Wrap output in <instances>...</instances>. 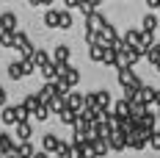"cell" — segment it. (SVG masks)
<instances>
[{"instance_id":"obj_1","label":"cell","mask_w":160,"mask_h":158,"mask_svg":"<svg viewBox=\"0 0 160 158\" xmlns=\"http://www.w3.org/2000/svg\"><path fill=\"white\" fill-rule=\"evenodd\" d=\"M116 78H119V86H122V89H130V86H135V83L141 80L135 72H132V69H130V67H122V69H116Z\"/></svg>"},{"instance_id":"obj_2","label":"cell","mask_w":160,"mask_h":158,"mask_svg":"<svg viewBox=\"0 0 160 158\" xmlns=\"http://www.w3.org/2000/svg\"><path fill=\"white\" fill-rule=\"evenodd\" d=\"M58 80H64V83L69 86V89H75V86L80 83V69H75V67H69V64H66V67H64V72H61V78H58Z\"/></svg>"},{"instance_id":"obj_3","label":"cell","mask_w":160,"mask_h":158,"mask_svg":"<svg viewBox=\"0 0 160 158\" xmlns=\"http://www.w3.org/2000/svg\"><path fill=\"white\" fill-rule=\"evenodd\" d=\"M122 39H124V47H141V39H144V33L138 31V28H130L127 33H124V36H122Z\"/></svg>"},{"instance_id":"obj_4","label":"cell","mask_w":160,"mask_h":158,"mask_svg":"<svg viewBox=\"0 0 160 158\" xmlns=\"http://www.w3.org/2000/svg\"><path fill=\"white\" fill-rule=\"evenodd\" d=\"M58 144H61V139L55 136V133H44V139H42V153H58Z\"/></svg>"},{"instance_id":"obj_5","label":"cell","mask_w":160,"mask_h":158,"mask_svg":"<svg viewBox=\"0 0 160 158\" xmlns=\"http://www.w3.org/2000/svg\"><path fill=\"white\" fill-rule=\"evenodd\" d=\"M66 106L72 111H78V114H83V108H86V95H80V92H72V95L66 97Z\"/></svg>"},{"instance_id":"obj_6","label":"cell","mask_w":160,"mask_h":158,"mask_svg":"<svg viewBox=\"0 0 160 158\" xmlns=\"http://www.w3.org/2000/svg\"><path fill=\"white\" fill-rule=\"evenodd\" d=\"M14 150H17V144H14V139H11V133H0V158L11 155Z\"/></svg>"},{"instance_id":"obj_7","label":"cell","mask_w":160,"mask_h":158,"mask_svg":"<svg viewBox=\"0 0 160 158\" xmlns=\"http://www.w3.org/2000/svg\"><path fill=\"white\" fill-rule=\"evenodd\" d=\"M108 19L99 14V11H94V14L86 17V31H102V25H105Z\"/></svg>"},{"instance_id":"obj_8","label":"cell","mask_w":160,"mask_h":158,"mask_svg":"<svg viewBox=\"0 0 160 158\" xmlns=\"http://www.w3.org/2000/svg\"><path fill=\"white\" fill-rule=\"evenodd\" d=\"M108 144H111V150H113V153L124 150V147H127V133H124V130H116L111 139H108Z\"/></svg>"},{"instance_id":"obj_9","label":"cell","mask_w":160,"mask_h":158,"mask_svg":"<svg viewBox=\"0 0 160 158\" xmlns=\"http://www.w3.org/2000/svg\"><path fill=\"white\" fill-rule=\"evenodd\" d=\"M0 25H3V31L17 33V14L14 11H3V14H0Z\"/></svg>"},{"instance_id":"obj_10","label":"cell","mask_w":160,"mask_h":158,"mask_svg":"<svg viewBox=\"0 0 160 158\" xmlns=\"http://www.w3.org/2000/svg\"><path fill=\"white\" fill-rule=\"evenodd\" d=\"M130 111H132V106H130L124 97H122L119 103H113V114H116L119 119H130Z\"/></svg>"},{"instance_id":"obj_11","label":"cell","mask_w":160,"mask_h":158,"mask_svg":"<svg viewBox=\"0 0 160 158\" xmlns=\"http://www.w3.org/2000/svg\"><path fill=\"white\" fill-rule=\"evenodd\" d=\"M14 133H17V139L25 144V142H31V136H33V125H31V122H22V125L14 128Z\"/></svg>"},{"instance_id":"obj_12","label":"cell","mask_w":160,"mask_h":158,"mask_svg":"<svg viewBox=\"0 0 160 158\" xmlns=\"http://www.w3.org/2000/svg\"><path fill=\"white\" fill-rule=\"evenodd\" d=\"M69 56H72V50L66 45H55V53H52V61L55 64H69Z\"/></svg>"},{"instance_id":"obj_13","label":"cell","mask_w":160,"mask_h":158,"mask_svg":"<svg viewBox=\"0 0 160 158\" xmlns=\"http://www.w3.org/2000/svg\"><path fill=\"white\" fill-rule=\"evenodd\" d=\"M94 95H97V108L99 111H111V92H108V89H99Z\"/></svg>"},{"instance_id":"obj_14","label":"cell","mask_w":160,"mask_h":158,"mask_svg":"<svg viewBox=\"0 0 160 158\" xmlns=\"http://www.w3.org/2000/svg\"><path fill=\"white\" fill-rule=\"evenodd\" d=\"M22 108L28 111V114H36V111L42 108V100H39V95H28L25 100H22Z\"/></svg>"},{"instance_id":"obj_15","label":"cell","mask_w":160,"mask_h":158,"mask_svg":"<svg viewBox=\"0 0 160 158\" xmlns=\"http://www.w3.org/2000/svg\"><path fill=\"white\" fill-rule=\"evenodd\" d=\"M58 119H61L64 125H72V128H75V122H78V119H80V114H78V111H72V108H69V106H66V108L61 111V114H58Z\"/></svg>"},{"instance_id":"obj_16","label":"cell","mask_w":160,"mask_h":158,"mask_svg":"<svg viewBox=\"0 0 160 158\" xmlns=\"http://www.w3.org/2000/svg\"><path fill=\"white\" fill-rule=\"evenodd\" d=\"M31 61L36 64V67H39V69H44V67H47V64H50V56H47V50L36 47V53H33V58H31Z\"/></svg>"},{"instance_id":"obj_17","label":"cell","mask_w":160,"mask_h":158,"mask_svg":"<svg viewBox=\"0 0 160 158\" xmlns=\"http://www.w3.org/2000/svg\"><path fill=\"white\" fill-rule=\"evenodd\" d=\"M91 144H94V153H97V158L108 155V150H111V144H108V139H91Z\"/></svg>"},{"instance_id":"obj_18","label":"cell","mask_w":160,"mask_h":158,"mask_svg":"<svg viewBox=\"0 0 160 158\" xmlns=\"http://www.w3.org/2000/svg\"><path fill=\"white\" fill-rule=\"evenodd\" d=\"M102 64H105V67H116V69H119V50L108 47V50H105V58H102Z\"/></svg>"},{"instance_id":"obj_19","label":"cell","mask_w":160,"mask_h":158,"mask_svg":"<svg viewBox=\"0 0 160 158\" xmlns=\"http://www.w3.org/2000/svg\"><path fill=\"white\" fill-rule=\"evenodd\" d=\"M0 119H3L6 125H14V128H17V114H14V106H6V108H3V114H0Z\"/></svg>"},{"instance_id":"obj_20","label":"cell","mask_w":160,"mask_h":158,"mask_svg":"<svg viewBox=\"0 0 160 158\" xmlns=\"http://www.w3.org/2000/svg\"><path fill=\"white\" fill-rule=\"evenodd\" d=\"M155 28H158V17H155V14H146L141 31H144V33H155Z\"/></svg>"},{"instance_id":"obj_21","label":"cell","mask_w":160,"mask_h":158,"mask_svg":"<svg viewBox=\"0 0 160 158\" xmlns=\"http://www.w3.org/2000/svg\"><path fill=\"white\" fill-rule=\"evenodd\" d=\"M44 25H47V28H58V8H47V14H44Z\"/></svg>"},{"instance_id":"obj_22","label":"cell","mask_w":160,"mask_h":158,"mask_svg":"<svg viewBox=\"0 0 160 158\" xmlns=\"http://www.w3.org/2000/svg\"><path fill=\"white\" fill-rule=\"evenodd\" d=\"M8 78H11V80L25 78V75H22V64H19V61H11V64H8Z\"/></svg>"},{"instance_id":"obj_23","label":"cell","mask_w":160,"mask_h":158,"mask_svg":"<svg viewBox=\"0 0 160 158\" xmlns=\"http://www.w3.org/2000/svg\"><path fill=\"white\" fill-rule=\"evenodd\" d=\"M105 50H108V47H102V45H91V47H88L91 61H102V58H105Z\"/></svg>"},{"instance_id":"obj_24","label":"cell","mask_w":160,"mask_h":158,"mask_svg":"<svg viewBox=\"0 0 160 158\" xmlns=\"http://www.w3.org/2000/svg\"><path fill=\"white\" fill-rule=\"evenodd\" d=\"M58 28H72V14H69L66 8L58 11Z\"/></svg>"},{"instance_id":"obj_25","label":"cell","mask_w":160,"mask_h":158,"mask_svg":"<svg viewBox=\"0 0 160 158\" xmlns=\"http://www.w3.org/2000/svg\"><path fill=\"white\" fill-rule=\"evenodd\" d=\"M17 153H19V158H33V155H36V150H33V144H31V142L19 144V147H17Z\"/></svg>"},{"instance_id":"obj_26","label":"cell","mask_w":160,"mask_h":158,"mask_svg":"<svg viewBox=\"0 0 160 158\" xmlns=\"http://www.w3.org/2000/svg\"><path fill=\"white\" fill-rule=\"evenodd\" d=\"M80 155H83V158H97V153H94V144H91V139L80 144Z\"/></svg>"},{"instance_id":"obj_27","label":"cell","mask_w":160,"mask_h":158,"mask_svg":"<svg viewBox=\"0 0 160 158\" xmlns=\"http://www.w3.org/2000/svg\"><path fill=\"white\" fill-rule=\"evenodd\" d=\"M0 47H14V33L11 31H0Z\"/></svg>"},{"instance_id":"obj_28","label":"cell","mask_w":160,"mask_h":158,"mask_svg":"<svg viewBox=\"0 0 160 158\" xmlns=\"http://www.w3.org/2000/svg\"><path fill=\"white\" fill-rule=\"evenodd\" d=\"M14 114H17V125H22V122H28V119H31V114L22 108V106H14Z\"/></svg>"},{"instance_id":"obj_29","label":"cell","mask_w":160,"mask_h":158,"mask_svg":"<svg viewBox=\"0 0 160 158\" xmlns=\"http://www.w3.org/2000/svg\"><path fill=\"white\" fill-rule=\"evenodd\" d=\"M22 64V75H33V72H36V64L31 61V58H25V61H19Z\"/></svg>"},{"instance_id":"obj_30","label":"cell","mask_w":160,"mask_h":158,"mask_svg":"<svg viewBox=\"0 0 160 158\" xmlns=\"http://www.w3.org/2000/svg\"><path fill=\"white\" fill-rule=\"evenodd\" d=\"M149 147H152V150H160V130H152V136H149Z\"/></svg>"},{"instance_id":"obj_31","label":"cell","mask_w":160,"mask_h":158,"mask_svg":"<svg viewBox=\"0 0 160 158\" xmlns=\"http://www.w3.org/2000/svg\"><path fill=\"white\" fill-rule=\"evenodd\" d=\"M80 11H83L86 17H88V14H94V11H97V3H80Z\"/></svg>"},{"instance_id":"obj_32","label":"cell","mask_w":160,"mask_h":158,"mask_svg":"<svg viewBox=\"0 0 160 158\" xmlns=\"http://www.w3.org/2000/svg\"><path fill=\"white\" fill-rule=\"evenodd\" d=\"M33 117H36V119H39V122H44V119H47V117H50V108H47V106H42V108L36 111V114H33Z\"/></svg>"},{"instance_id":"obj_33","label":"cell","mask_w":160,"mask_h":158,"mask_svg":"<svg viewBox=\"0 0 160 158\" xmlns=\"http://www.w3.org/2000/svg\"><path fill=\"white\" fill-rule=\"evenodd\" d=\"M86 108H97V95H94V92L86 95Z\"/></svg>"},{"instance_id":"obj_34","label":"cell","mask_w":160,"mask_h":158,"mask_svg":"<svg viewBox=\"0 0 160 158\" xmlns=\"http://www.w3.org/2000/svg\"><path fill=\"white\" fill-rule=\"evenodd\" d=\"M152 106H155V108L160 111V89H158V92H155V103H152Z\"/></svg>"},{"instance_id":"obj_35","label":"cell","mask_w":160,"mask_h":158,"mask_svg":"<svg viewBox=\"0 0 160 158\" xmlns=\"http://www.w3.org/2000/svg\"><path fill=\"white\" fill-rule=\"evenodd\" d=\"M0 106H6V89L0 86Z\"/></svg>"},{"instance_id":"obj_36","label":"cell","mask_w":160,"mask_h":158,"mask_svg":"<svg viewBox=\"0 0 160 158\" xmlns=\"http://www.w3.org/2000/svg\"><path fill=\"white\" fill-rule=\"evenodd\" d=\"M149 8H158L160 11V0H149Z\"/></svg>"},{"instance_id":"obj_37","label":"cell","mask_w":160,"mask_h":158,"mask_svg":"<svg viewBox=\"0 0 160 158\" xmlns=\"http://www.w3.org/2000/svg\"><path fill=\"white\" fill-rule=\"evenodd\" d=\"M33 158H47V153H36V155H33Z\"/></svg>"},{"instance_id":"obj_38","label":"cell","mask_w":160,"mask_h":158,"mask_svg":"<svg viewBox=\"0 0 160 158\" xmlns=\"http://www.w3.org/2000/svg\"><path fill=\"white\" fill-rule=\"evenodd\" d=\"M155 69H158V72H160V61H158V64H155Z\"/></svg>"},{"instance_id":"obj_39","label":"cell","mask_w":160,"mask_h":158,"mask_svg":"<svg viewBox=\"0 0 160 158\" xmlns=\"http://www.w3.org/2000/svg\"><path fill=\"white\" fill-rule=\"evenodd\" d=\"M158 122H160V111H158Z\"/></svg>"},{"instance_id":"obj_40","label":"cell","mask_w":160,"mask_h":158,"mask_svg":"<svg viewBox=\"0 0 160 158\" xmlns=\"http://www.w3.org/2000/svg\"><path fill=\"white\" fill-rule=\"evenodd\" d=\"M0 31H3V25H0Z\"/></svg>"}]
</instances>
